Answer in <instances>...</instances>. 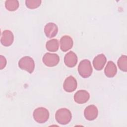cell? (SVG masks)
Returning <instances> with one entry per match:
<instances>
[{
    "label": "cell",
    "mask_w": 127,
    "mask_h": 127,
    "mask_svg": "<svg viewBox=\"0 0 127 127\" xmlns=\"http://www.w3.org/2000/svg\"><path fill=\"white\" fill-rule=\"evenodd\" d=\"M117 69L116 64L112 61H109L104 69V72L106 76L113 77L117 73Z\"/></svg>",
    "instance_id": "5bb4252c"
},
{
    "label": "cell",
    "mask_w": 127,
    "mask_h": 127,
    "mask_svg": "<svg viewBox=\"0 0 127 127\" xmlns=\"http://www.w3.org/2000/svg\"><path fill=\"white\" fill-rule=\"evenodd\" d=\"M72 116L70 111L66 108H61L57 110L55 118L57 122L61 125H66L71 120Z\"/></svg>",
    "instance_id": "6da1fadb"
},
{
    "label": "cell",
    "mask_w": 127,
    "mask_h": 127,
    "mask_svg": "<svg viewBox=\"0 0 127 127\" xmlns=\"http://www.w3.org/2000/svg\"><path fill=\"white\" fill-rule=\"evenodd\" d=\"M14 40V36L11 31L8 30H4L1 34L0 42L4 46L8 47L10 46Z\"/></svg>",
    "instance_id": "9c48e42d"
},
{
    "label": "cell",
    "mask_w": 127,
    "mask_h": 127,
    "mask_svg": "<svg viewBox=\"0 0 127 127\" xmlns=\"http://www.w3.org/2000/svg\"><path fill=\"white\" fill-rule=\"evenodd\" d=\"M64 63L69 67H74L77 63V57L72 51L68 52L64 56Z\"/></svg>",
    "instance_id": "8fae6325"
},
{
    "label": "cell",
    "mask_w": 127,
    "mask_h": 127,
    "mask_svg": "<svg viewBox=\"0 0 127 127\" xmlns=\"http://www.w3.org/2000/svg\"><path fill=\"white\" fill-rule=\"evenodd\" d=\"M42 61L46 66L53 67L58 64L60 61V58L56 54L47 53L43 57Z\"/></svg>",
    "instance_id": "5b68a950"
},
{
    "label": "cell",
    "mask_w": 127,
    "mask_h": 127,
    "mask_svg": "<svg viewBox=\"0 0 127 127\" xmlns=\"http://www.w3.org/2000/svg\"><path fill=\"white\" fill-rule=\"evenodd\" d=\"M106 57L105 56L101 54L96 56L93 61V65L95 69L97 70H102L106 63Z\"/></svg>",
    "instance_id": "7c38bea8"
},
{
    "label": "cell",
    "mask_w": 127,
    "mask_h": 127,
    "mask_svg": "<svg viewBox=\"0 0 127 127\" xmlns=\"http://www.w3.org/2000/svg\"><path fill=\"white\" fill-rule=\"evenodd\" d=\"M98 111L97 107L94 105L87 106L84 110V115L86 119L88 121H93L98 116Z\"/></svg>",
    "instance_id": "52a82bcc"
},
{
    "label": "cell",
    "mask_w": 127,
    "mask_h": 127,
    "mask_svg": "<svg viewBox=\"0 0 127 127\" xmlns=\"http://www.w3.org/2000/svg\"><path fill=\"white\" fill-rule=\"evenodd\" d=\"M90 98L89 93L85 90L77 91L74 95V100L78 104H84L87 102Z\"/></svg>",
    "instance_id": "ba28073f"
},
{
    "label": "cell",
    "mask_w": 127,
    "mask_h": 127,
    "mask_svg": "<svg viewBox=\"0 0 127 127\" xmlns=\"http://www.w3.org/2000/svg\"><path fill=\"white\" fill-rule=\"evenodd\" d=\"M79 75L83 78H88L91 75L92 67L90 62L86 59L81 61L78 66Z\"/></svg>",
    "instance_id": "7a4b0ae2"
},
{
    "label": "cell",
    "mask_w": 127,
    "mask_h": 127,
    "mask_svg": "<svg viewBox=\"0 0 127 127\" xmlns=\"http://www.w3.org/2000/svg\"><path fill=\"white\" fill-rule=\"evenodd\" d=\"M77 85L75 78L72 76H69L65 79L63 84V88L67 92H72L76 89Z\"/></svg>",
    "instance_id": "8992f818"
},
{
    "label": "cell",
    "mask_w": 127,
    "mask_h": 127,
    "mask_svg": "<svg viewBox=\"0 0 127 127\" xmlns=\"http://www.w3.org/2000/svg\"><path fill=\"white\" fill-rule=\"evenodd\" d=\"M60 48L63 52H66L70 50L73 46V40L68 36L64 35L60 39Z\"/></svg>",
    "instance_id": "30bf717a"
},
{
    "label": "cell",
    "mask_w": 127,
    "mask_h": 127,
    "mask_svg": "<svg viewBox=\"0 0 127 127\" xmlns=\"http://www.w3.org/2000/svg\"><path fill=\"white\" fill-rule=\"evenodd\" d=\"M33 118L34 120L40 124L46 122L49 117L48 110L44 107H39L33 112Z\"/></svg>",
    "instance_id": "277c9868"
},
{
    "label": "cell",
    "mask_w": 127,
    "mask_h": 127,
    "mask_svg": "<svg viewBox=\"0 0 127 127\" xmlns=\"http://www.w3.org/2000/svg\"><path fill=\"white\" fill-rule=\"evenodd\" d=\"M59 47V41L56 39H53L47 42L46 47L48 51L50 52H56L58 50Z\"/></svg>",
    "instance_id": "9a60e30c"
},
{
    "label": "cell",
    "mask_w": 127,
    "mask_h": 127,
    "mask_svg": "<svg viewBox=\"0 0 127 127\" xmlns=\"http://www.w3.org/2000/svg\"><path fill=\"white\" fill-rule=\"evenodd\" d=\"M18 66L20 68L31 73L35 68V63L32 58L29 56H25L19 60Z\"/></svg>",
    "instance_id": "3957f363"
},
{
    "label": "cell",
    "mask_w": 127,
    "mask_h": 127,
    "mask_svg": "<svg viewBox=\"0 0 127 127\" xmlns=\"http://www.w3.org/2000/svg\"><path fill=\"white\" fill-rule=\"evenodd\" d=\"M5 7L9 11H15L19 7V2L17 0H7L5 1Z\"/></svg>",
    "instance_id": "2e32d148"
},
{
    "label": "cell",
    "mask_w": 127,
    "mask_h": 127,
    "mask_svg": "<svg viewBox=\"0 0 127 127\" xmlns=\"http://www.w3.org/2000/svg\"><path fill=\"white\" fill-rule=\"evenodd\" d=\"M6 65V60L4 57L2 55L0 56V69H2Z\"/></svg>",
    "instance_id": "d6986e66"
},
{
    "label": "cell",
    "mask_w": 127,
    "mask_h": 127,
    "mask_svg": "<svg viewBox=\"0 0 127 127\" xmlns=\"http://www.w3.org/2000/svg\"><path fill=\"white\" fill-rule=\"evenodd\" d=\"M41 3V0H26L25 4L29 9H35L39 7Z\"/></svg>",
    "instance_id": "ac0fdd59"
},
{
    "label": "cell",
    "mask_w": 127,
    "mask_h": 127,
    "mask_svg": "<svg viewBox=\"0 0 127 127\" xmlns=\"http://www.w3.org/2000/svg\"><path fill=\"white\" fill-rule=\"evenodd\" d=\"M58 28L56 24L52 22L47 23L44 27V32L46 36L48 38L55 37L58 33Z\"/></svg>",
    "instance_id": "4fadbf2b"
},
{
    "label": "cell",
    "mask_w": 127,
    "mask_h": 127,
    "mask_svg": "<svg viewBox=\"0 0 127 127\" xmlns=\"http://www.w3.org/2000/svg\"><path fill=\"white\" fill-rule=\"evenodd\" d=\"M119 68L123 71H127V57L126 55H122L119 58L118 61Z\"/></svg>",
    "instance_id": "e0dca14e"
}]
</instances>
